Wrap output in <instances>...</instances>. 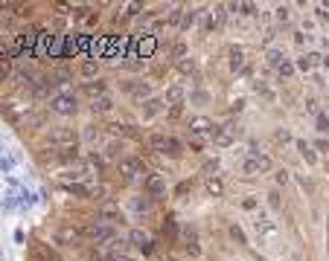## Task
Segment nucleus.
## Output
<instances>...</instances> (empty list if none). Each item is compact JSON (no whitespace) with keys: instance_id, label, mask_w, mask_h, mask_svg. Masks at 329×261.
Here are the masks:
<instances>
[{"instance_id":"30","label":"nucleus","mask_w":329,"mask_h":261,"mask_svg":"<svg viewBox=\"0 0 329 261\" xmlns=\"http://www.w3.org/2000/svg\"><path fill=\"white\" fill-rule=\"evenodd\" d=\"M242 169H245V174H251V177H254V174H262V169H259V160H257V157H248Z\"/></svg>"},{"instance_id":"8","label":"nucleus","mask_w":329,"mask_h":261,"mask_svg":"<svg viewBox=\"0 0 329 261\" xmlns=\"http://www.w3.org/2000/svg\"><path fill=\"white\" fill-rule=\"evenodd\" d=\"M146 194H149V198L166 194V177L163 174H149V180H146Z\"/></svg>"},{"instance_id":"51","label":"nucleus","mask_w":329,"mask_h":261,"mask_svg":"<svg viewBox=\"0 0 329 261\" xmlns=\"http://www.w3.org/2000/svg\"><path fill=\"white\" fill-rule=\"evenodd\" d=\"M193 99H196V102H207V93L198 90V93H193Z\"/></svg>"},{"instance_id":"1","label":"nucleus","mask_w":329,"mask_h":261,"mask_svg":"<svg viewBox=\"0 0 329 261\" xmlns=\"http://www.w3.org/2000/svg\"><path fill=\"white\" fill-rule=\"evenodd\" d=\"M120 174H123L125 183H137V180H140L146 186V180H149V177H146V166H143L140 157H123V160H120Z\"/></svg>"},{"instance_id":"24","label":"nucleus","mask_w":329,"mask_h":261,"mask_svg":"<svg viewBox=\"0 0 329 261\" xmlns=\"http://www.w3.org/2000/svg\"><path fill=\"white\" fill-rule=\"evenodd\" d=\"M79 73H82L85 79H96V73H99V67H96V61H82V67H79Z\"/></svg>"},{"instance_id":"41","label":"nucleus","mask_w":329,"mask_h":261,"mask_svg":"<svg viewBox=\"0 0 329 261\" xmlns=\"http://www.w3.org/2000/svg\"><path fill=\"white\" fill-rule=\"evenodd\" d=\"M274 140H277V142H288V140H291V134L283 128V130H277V134H274Z\"/></svg>"},{"instance_id":"40","label":"nucleus","mask_w":329,"mask_h":261,"mask_svg":"<svg viewBox=\"0 0 329 261\" xmlns=\"http://www.w3.org/2000/svg\"><path fill=\"white\" fill-rule=\"evenodd\" d=\"M193 20H196V12H184V18H181V26H189V23H193Z\"/></svg>"},{"instance_id":"43","label":"nucleus","mask_w":329,"mask_h":261,"mask_svg":"<svg viewBox=\"0 0 329 261\" xmlns=\"http://www.w3.org/2000/svg\"><path fill=\"white\" fill-rule=\"evenodd\" d=\"M288 18H291V15H288V6H280V9H277V20H283V23H286Z\"/></svg>"},{"instance_id":"3","label":"nucleus","mask_w":329,"mask_h":261,"mask_svg":"<svg viewBox=\"0 0 329 261\" xmlns=\"http://www.w3.org/2000/svg\"><path fill=\"white\" fill-rule=\"evenodd\" d=\"M50 111L59 113V116H76L79 102H76L73 93H59V96H52V99H50Z\"/></svg>"},{"instance_id":"50","label":"nucleus","mask_w":329,"mask_h":261,"mask_svg":"<svg viewBox=\"0 0 329 261\" xmlns=\"http://www.w3.org/2000/svg\"><path fill=\"white\" fill-rule=\"evenodd\" d=\"M85 137H88V140H93V137H96V128H93V125H88V130H85Z\"/></svg>"},{"instance_id":"25","label":"nucleus","mask_w":329,"mask_h":261,"mask_svg":"<svg viewBox=\"0 0 329 261\" xmlns=\"http://www.w3.org/2000/svg\"><path fill=\"white\" fill-rule=\"evenodd\" d=\"M131 209H134V212H149V209H152V198H143V194H137V198L131 201Z\"/></svg>"},{"instance_id":"11","label":"nucleus","mask_w":329,"mask_h":261,"mask_svg":"<svg viewBox=\"0 0 329 261\" xmlns=\"http://www.w3.org/2000/svg\"><path fill=\"white\" fill-rule=\"evenodd\" d=\"M82 90L88 93V96H91V102H93V99H99V96H105L108 84H105V81H99V79H93V81H85Z\"/></svg>"},{"instance_id":"7","label":"nucleus","mask_w":329,"mask_h":261,"mask_svg":"<svg viewBox=\"0 0 329 261\" xmlns=\"http://www.w3.org/2000/svg\"><path fill=\"white\" fill-rule=\"evenodd\" d=\"M128 244H134L143 255H152V252H154L152 238H149V232H143V230H131V232H128Z\"/></svg>"},{"instance_id":"26","label":"nucleus","mask_w":329,"mask_h":261,"mask_svg":"<svg viewBox=\"0 0 329 261\" xmlns=\"http://www.w3.org/2000/svg\"><path fill=\"white\" fill-rule=\"evenodd\" d=\"M297 151H300V157H303L306 162L318 160V157H315V151H312V145H309V142H303V140H297Z\"/></svg>"},{"instance_id":"28","label":"nucleus","mask_w":329,"mask_h":261,"mask_svg":"<svg viewBox=\"0 0 329 261\" xmlns=\"http://www.w3.org/2000/svg\"><path fill=\"white\" fill-rule=\"evenodd\" d=\"M294 70H297V67H294V64L286 58V61L277 67V76H280V79H291V76H294Z\"/></svg>"},{"instance_id":"16","label":"nucleus","mask_w":329,"mask_h":261,"mask_svg":"<svg viewBox=\"0 0 329 261\" xmlns=\"http://www.w3.org/2000/svg\"><path fill=\"white\" fill-rule=\"evenodd\" d=\"M181 241H184V247L189 252H193V255H198V252H201V247H198V235H196V230H184L181 232Z\"/></svg>"},{"instance_id":"52","label":"nucleus","mask_w":329,"mask_h":261,"mask_svg":"<svg viewBox=\"0 0 329 261\" xmlns=\"http://www.w3.org/2000/svg\"><path fill=\"white\" fill-rule=\"evenodd\" d=\"M0 258H3V255H0Z\"/></svg>"},{"instance_id":"10","label":"nucleus","mask_w":329,"mask_h":261,"mask_svg":"<svg viewBox=\"0 0 329 261\" xmlns=\"http://www.w3.org/2000/svg\"><path fill=\"white\" fill-rule=\"evenodd\" d=\"M108 130H111L114 137H128V140H140V130L131 128V125H123V122H114V125H108Z\"/></svg>"},{"instance_id":"21","label":"nucleus","mask_w":329,"mask_h":261,"mask_svg":"<svg viewBox=\"0 0 329 261\" xmlns=\"http://www.w3.org/2000/svg\"><path fill=\"white\" fill-rule=\"evenodd\" d=\"M184 87H181V84H172V87H169V90H166V102H172V105H184Z\"/></svg>"},{"instance_id":"29","label":"nucleus","mask_w":329,"mask_h":261,"mask_svg":"<svg viewBox=\"0 0 329 261\" xmlns=\"http://www.w3.org/2000/svg\"><path fill=\"white\" fill-rule=\"evenodd\" d=\"M227 55H230V67H233V70H239V67H242V47H230V50H227Z\"/></svg>"},{"instance_id":"42","label":"nucleus","mask_w":329,"mask_h":261,"mask_svg":"<svg viewBox=\"0 0 329 261\" xmlns=\"http://www.w3.org/2000/svg\"><path fill=\"white\" fill-rule=\"evenodd\" d=\"M274 180H277V186H286V183H288V171H277V174H274Z\"/></svg>"},{"instance_id":"46","label":"nucleus","mask_w":329,"mask_h":261,"mask_svg":"<svg viewBox=\"0 0 329 261\" xmlns=\"http://www.w3.org/2000/svg\"><path fill=\"white\" fill-rule=\"evenodd\" d=\"M111 261H131L125 252H111Z\"/></svg>"},{"instance_id":"18","label":"nucleus","mask_w":329,"mask_h":261,"mask_svg":"<svg viewBox=\"0 0 329 261\" xmlns=\"http://www.w3.org/2000/svg\"><path fill=\"white\" fill-rule=\"evenodd\" d=\"M64 191H70L73 198H91L93 194V189L85 183H64Z\"/></svg>"},{"instance_id":"35","label":"nucleus","mask_w":329,"mask_h":261,"mask_svg":"<svg viewBox=\"0 0 329 261\" xmlns=\"http://www.w3.org/2000/svg\"><path fill=\"white\" fill-rule=\"evenodd\" d=\"M257 160H259V169H262V174L274 169V162H271V157H265V154H257Z\"/></svg>"},{"instance_id":"6","label":"nucleus","mask_w":329,"mask_h":261,"mask_svg":"<svg viewBox=\"0 0 329 261\" xmlns=\"http://www.w3.org/2000/svg\"><path fill=\"white\" fill-rule=\"evenodd\" d=\"M96 215H99V221L111 223V226L125 223V212L120 209V203H114V201H102L99 203V209H96Z\"/></svg>"},{"instance_id":"13","label":"nucleus","mask_w":329,"mask_h":261,"mask_svg":"<svg viewBox=\"0 0 329 261\" xmlns=\"http://www.w3.org/2000/svg\"><path fill=\"white\" fill-rule=\"evenodd\" d=\"M32 252H35V258L38 261H62L59 258V252L50 250L47 244H32Z\"/></svg>"},{"instance_id":"31","label":"nucleus","mask_w":329,"mask_h":261,"mask_svg":"<svg viewBox=\"0 0 329 261\" xmlns=\"http://www.w3.org/2000/svg\"><path fill=\"white\" fill-rule=\"evenodd\" d=\"M178 70L184 73V76L196 73V61H193V58H178Z\"/></svg>"},{"instance_id":"32","label":"nucleus","mask_w":329,"mask_h":261,"mask_svg":"<svg viewBox=\"0 0 329 261\" xmlns=\"http://www.w3.org/2000/svg\"><path fill=\"white\" fill-rule=\"evenodd\" d=\"M320 55H303V58L297 61V64H294V67H300V70H312V67H315V61H318Z\"/></svg>"},{"instance_id":"19","label":"nucleus","mask_w":329,"mask_h":261,"mask_svg":"<svg viewBox=\"0 0 329 261\" xmlns=\"http://www.w3.org/2000/svg\"><path fill=\"white\" fill-rule=\"evenodd\" d=\"M111 108H114V99L108 96V93H105V96H99V99H93V102H91V111H93V113H108Z\"/></svg>"},{"instance_id":"4","label":"nucleus","mask_w":329,"mask_h":261,"mask_svg":"<svg viewBox=\"0 0 329 261\" xmlns=\"http://www.w3.org/2000/svg\"><path fill=\"white\" fill-rule=\"evenodd\" d=\"M44 140L50 142V145H56L59 151H67V148H76V134H73L70 128H52L44 134Z\"/></svg>"},{"instance_id":"20","label":"nucleus","mask_w":329,"mask_h":261,"mask_svg":"<svg viewBox=\"0 0 329 261\" xmlns=\"http://www.w3.org/2000/svg\"><path fill=\"white\" fill-rule=\"evenodd\" d=\"M166 137H169V134H152V137L146 140V145H149L152 151H160V154H166Z\"/></svg>"},{"instance_id":"44","label":"nucleus","mask_w":329,"mask_h":261,"mask_svg":"<svg viewBox=\"0 0 329 261\" xmlns=\"http://www.w3.org/2000/svg\"><path fill=\"white\" fill-rule=\"evenodd\" d=\"M242 206H245L248 212H251V209H257V198H245V201H242Z\"/></svg>"},{"instance_id":"38","label":"nucleus","mask_w":329,"mask_h":261,"mask_svg":"<svg viewBox=\"0 0 329 261\" xmlns=\"http://www.w3.org/2000/svg\"><path fill=\"white\" fill-rule=\"evenodd\" d=\"M230 235H233V238H236V241H239V244H245V232L239 230L236 223H233V226H230Z\"/></svg>"},{"instance_id":"39","label":"nucleus","mask_w":329,"mask_h":261,"mask_svg":"<svg viewBox=\"0 0 329 261\" xmlns=\"http://www.w3.org/2000/svg\"><path fill=\"white\" fill-rule=\"evenodd\" d=\"M268 203H271V209H280V191H271L268 194Z\"/></svg>"},{"instance_id":"23","label":"nucleus","mask_w":329,"mask_h":261,"mask_svg":"<svg viewBox=\"0 0 329 261\" xmlns=\"http://www.w3.org/2000/svg\"><path fill=\"white\" fill-rule=\"evenodd\" d=\"M163 235L169 238V241H178V223H175V218H172V215L163 221Z\"/></svg>"},{"instance_id":"9","label":"nucleus","mask_w":329,"mask_h":261,"mask_svg":"<svg viewBox=\"0 0 329 261\" xmlns=\"http://www.w3.org/2000/svg\"><path fill=\"white\" fill-rule=\"evenodd\" d=\"M123 90L131 93L134 99H152V87H149L146 81H125Z\"/></svg>"},{"instance_id":"36","label":"nucleus","mask_w":329,"mask_h":261,"mask_svg":"<svg viewBox=\"0 0 329 261\" xmlns=\"http://www.w3.org/2000/svg\"><path fill=\"white\" fill-rule=\"evenodd\" d=\"M216 171H218V160H207L204 162V174H207V177H216Z\"/></svg>"},{"instance_id":"17","label":"nucleus","mask_w":329,"mask_h":261,"mask_svg":"<svg viewBox=\"0 0 329 261\" xmlns=\"http://www.w3.org/2000/svg\"><path fill=\"white\" fill-rule=\"evenodd\" d=\"M79 235H82V232L76 230V226H64V230L56 232V241L59 244H73V241H79Z\"/></svg>"},{"instance_id":"49","label":"nucleus","mask_w":329,"mask_h":261,"mask_svg":"<svg viewBox=\"0 0 329 261\" xmlns=\"http://www.w3.org/2000/svg\"><path fill=\"white\" fill-rule=\"evenodd\" d=\"M128 15H140V3H131L128 6Z\"/></svg>"},{"instance_id":"45","label":"nucleus","mask_w":329,"mask_h":261,"mask_svg":"<svg viewBox=\"0 0 329 261\" xmlns=\"http://www.w3.org/2000/svg\"><path fill=\"white\" fill-rule=\"evenodd\" d=\"M128 70H143V61H125Z\"/></svg>"},{"instance_id":"5","label":"nucleus","mask_w":329,"mask_h":261,"mask_svg":"<svg viewBox=\"0 0 329 261\" xmlns=\"http://www.w3.org/2000/svg\"><path fill=\"white\" fill-rule=\"evenodd\" d=\"M218 125L207 116H193L189 119V137H201V140H213L216 137Z\"/></svg>"},{"instance_id":"48","label":"nucleus","mask_w":329,"mask_h":261,"mask_svg":"<svg viewBox=\"0 0 329 261\" xmlns=\"http://www.w3.org/2000/svg\"><path fill=\"white\" fill-rule=\"evenodd\" d=\"M0 169H3V171H9V169H12V162L6 160V157H0Z\"/></svg>"},{"instance_id":"47","label":"nucleus","mask_w":329,"mask_h":261,"mask_svg":"<svg viewBox=\"0 0 329 261\" xmlns=\"http://www.w3.org/2000/svg\"><path fill=\"white\" fill-rule=\"evenodd\" d=\"M318 130H329V122H326V116H318Z\"/></svg>"},{"instance_id":"34","label":"nucleus","mask_w":329,"mask_h":261,"mask_svg":"<svg viewBox=\"0 0 329 261\" xmlns=\"http://www.w3.org/2000/svg\"><path fill=\"white\" fill-rule=\"evenodd\" d=\"M186 145H189L193 151H204L207 140H201V137H189V140H186Z\"/></svg>"},{"instance_id":"27","label":"nucleus","mask_w":329,"mask_h":261,"mask_svg":"<svg viewBox=\"0 0 329 261\" xmlns=\"http://www.w3.org/2000/svg\"><path fill=\"white\" fill-rule=\"evenodd\" d=\"M120 151H123V142L111 140L108 145H105V157H111V160H123V157H120Z\"/></svg>"},{"instance_id":"2","label":"nucleus","mask_w":329,"mask_h":261,"mask_svg":"<svg viewBox=\"0 0 329 261\" xmlns=\"http://www.w3.org/2000/svg\"><path fill=\"white\" fill-rule=\"evenodd\" d=\"M82 235L85 238H91V241H96V244H102V241H114L117 238V230H114L111 223H105V221H93V223H88L82 230Z\"/></svg>"},{"instance_id":"14","label":"nucleus","mask_w":329,"mask_h":261,"mask_svg":"<svg viewBox=\"0 0 329 261\" xmlns=\"http://www.w3.org/2000/svg\"><path fill=\"white\" fill-rule=\"evenodd\" d=\"M184 151H186V145L178 137H166V154L172 157V160H178V157H184Z\"/></svg>"},{"instance_id":"22","label":"nucleus","mask_w":329,"mask_h":261,"mask_svg":"<svg viewBox=\"0 0 329 261\" xmlns=\"http://www.w3.org/2000/svg\"><path fill=\"white\" fill-rule=\"evenodd\" d=\"M207 194L222 198V194H225V183L218 180V177H207Z\"/></svg>"},{"instance_id":"33","label":"nucleus","mask_w":329,"mask_h":261,"mask_svg":"<svg viewBox=\"0 0 329 261\" xmlns=\"http://www.w3.org/2000/svg\"><path fill=\"white\" fill-rule=\"evenodd\" d=\"M283 61H286V55L280 50H268V64H271V67H280Z\"/></svg>"},{"instance_id":"12","label":"nucleus","mask_w":329,"mask_h":261,"mask_svg":"<svg viewBox=\"0 0 329 261\" xmlns=\"http://www.w3.org/2000/svg\"><path fill=\"white\" fill-rule=\"evenodd\" d=\"M160 111H163V99L152 96V99L143 102V119H152V116H157Z\"/></svg>"},{"instance_id":"15","label":"nucleus","mask_w":329,"mask_h":261,"mask_svg":"<svg viewBox=\"0 0 329 261\" xmlns=\"http://www.w3.org/2000/svg\"><path fill=\"white\" fill-rule=\"evenodd\" d=\"M233 142V128L230 125H218V130H216V137H213V145H230Z\"/></svg>"},{"instance_id":"37","label":"nucleus","mask_w":329,"mask_h":261,"mask_svg":"<svg viewBox=\"0 0 329 261\" xmlns=\"http://www.w3.org/2000/svg\"><path fill=\"white\" fill-rule=\"evenodd\" d=\"M181 116H184V105H172V108H169V119L175 122V119H181Z\"/></svg>"}]
</instances>
